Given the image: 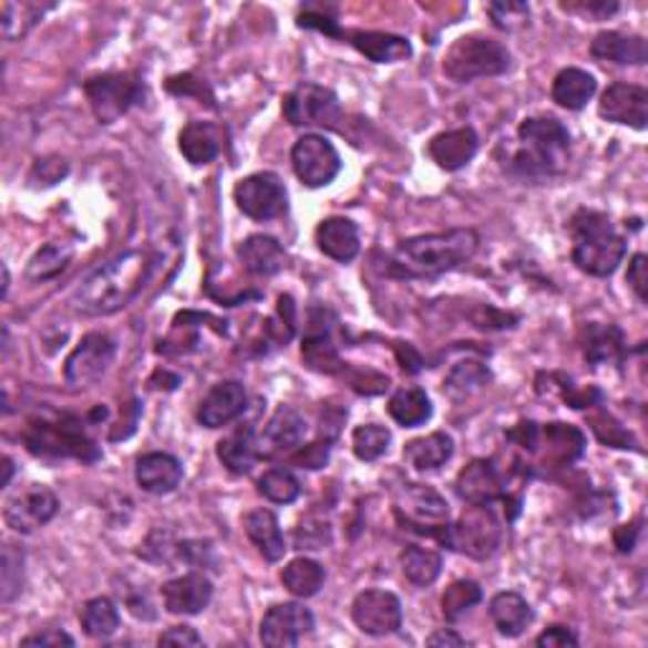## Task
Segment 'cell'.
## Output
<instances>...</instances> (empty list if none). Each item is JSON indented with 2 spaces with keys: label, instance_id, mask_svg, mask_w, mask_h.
<instances>
[{
  "label": "cell",
  "instance_id": "1",
  "mask_svg": "<svg viewBox=\"0 0 648 648\" xmlns=\"http://www.w3.org/2000/svg\"><path fill=\"white\" fill-rule=\"evenodd\" d=\"M479 234L474 228H451L441 234L405 238L388 259V271L401 279L441 277L474 259Z\"/></svg>",
  "mask_w": 648,
  "mask_h": 648
},
{
  "label": "cell",
  "instance_id": "2",
  "mask_svg": "<svg viewBox=\"0 0 648 648\" xmlns=\"http://www.w3.org/2000/svg\"><path fill=\"white\" fill-rule=\"evenodd\" d=\"M150 269H153L150 254L137 251V248L120 254L117 259L106 261L84 279L74 295L76 309L84 315L117 312L137 297L142 284L150 277Z\"/></svg>",
  "mask_w": 648,
  "mask_h": 648
},
{
  "label": "cell",
  "instance_id": "3",
  "mask_svg": "<svg viewBox=\"0 0 648 648\" xmlns=\"http://www.w3.org/2000/svg\"><path fill=\"white\" fill-rule=\"evenodd\" d=\"M573 264L590 277H610L626 256V238L606 213L583 208L570 218Z\"/></svg>",
  "mask_w": 648,
  "mask_h": 648
},
{
  "label": "cell",
  "instance_id": "4",
  "mask_svg": "<svg viewBox=\"0 0 648 648\" xmlns=\"http://www.w3.org/2000/svg\"><path fill=\"white\" fill-rule=\"evenodd\" d=\"M520 147L512 153V167L527 177L560 173L570 157V132L555 117H529L517 130Z\"/></svg>",
  "mask_w": 648,
  "mask_h": 648
},
{
  "label": "cell",
  "instance_id": "5",
  "mask_svg": "<svg viewBox=\"0 0 648 648\" xmlns=\"http://www.w3.org/2000/svg\"><path fill=\"white\" fill-rule=\"evenodd\" d=\"M510 64L512 56L502 41L486 35H461L443 56V74L456 84H469L484 76H500Z\"/></svg>",
  "mask_w": 648,
  "mask_h": 648
},
{
  "label": "cell",
  "instance_id": "6",
  "mask_svg": "<svg viewBox=\"0 0 648 648\" xmlns=\"http://www.w3.org/2000/svg\"><path fill=\"white\" fill-rule=\"evenodd\" d=\"M25 446L35 456L51 459H79L96 461L100 449L86 436L84 425L74 415H56V419L31 421L25 431Z\"/></svg>",
  "mask_w": 648,
  "mask_h": 648
},
{
  "label": "cell",
  "instance_id": "7",
  "mask_svg": "<svg viewBox=\"0 0 648 648\" xmlns=\"http://www.w3.org/2000/svg\"><path fill=\"white\" fill-rule=\"evenodd\" d=\"M84 94L92 106L94 117L100 124H112L117 122L122 114H127L130 106H135L142 96H145V89L137 74H130V71H112V74H100L92 76L84 84Z\"/></svg>",
  "mask_w": 648,
  "mask_h": 648
},
{
  "label": "cell",
  "instance_id": "8",
  "mask_svg": "<svg viewBox=\"0 0 648 648\" xmlns=\"http://www.w3.org/2000/svg\"><path fill=\"white\" fill-rule=\"evenodd\" d=\"M398 520L403 522L408 529L429 535L439 543L446 545L449 535V504L443 496L423 484H408L398 496Z\"/></svg>",
  "mask_w": 648,
  "mask_h": 648
},
{
  "label": "cell",
  "instance_id": "9",
  "mask_svg": "<svg viewBox=\"0 0 648 648\" xmlns=\"http://www.w3.org/2000/svg\"><path fill=\"white\" fill-rule=\"evenodd\" d=\"M281 112L295 127L335 130L342 122V106L332 89L315 82H301L284 96Z\"/></svg>",
  "mask_w": 648,
  "mask_h": 648
},
{
  "label": "cell",
  "instance_id": "10",
  "mask_svg": "<svg viewBox=\"0 0 648 648\" xmlns=\"http://www.w3.org/2000/svg\"><path fill=\"white\" fill-rule=\"evenodd\" d=\"M502 543V525L490 507L469 504L456 525H449L446 547L464 553L474 560H486Z\"/></svg>",
  "mask_w": 648,
  "mask_h": 648
},
{
  "label": "cell",
  "instance_id": "11",
  "mask_svg": "<svg viewBox=\"0 0 648 648\" xmlns=\"http://www.w3.org/2000/svg\"><path fill=\"white\" fill-rule=\"evenodd\" d=\"M238 210L251 220H274L287 213L289 195L281 177L274 173H254L234 188Z\"/></svg>",
  "mask_w": 648,
  "mask_h": 648
},
{
  "label": "cell",
  "instance_id": "12",
  "mask_svg": "<svg viewBox=\"0 0 648 648\" xmlns=\"http://www.w3.org/2000/svg\"><path fill=\"white\" fill-rule=\"evenodd\" d=\"M291 167L307 188H325L340 175L342 160L327 137L305 135L291 147Z\"/></svg>",
  "mask_w": 648,
  "mask_h": 648
},
{
  "label": "cell",
  "instance_id": "13",
  "mask_svg": "<svg viewBox=\"0 0 648 648\" xmlns=\"http://www.w3.org/2000/svg\"><path fill=\"white\" fill-rule=\"evenodd\" d=\"M117 354V342L104 332H89L82 337L74 352L66 358L64 378L71 388H89L100 380Z\"/></svg>",
  "mask_w": 648,
  "mask_h": 648
},
{
  "label": "cell",
  "instance_id": "14",
  "mask_svg": "<svg viewBox=\"0 0 648 648\" xmlns=\"http://www.w3.org/2000/svg\"><path fill=\"white\" fill-rule=\"evenodd\" d=\"M352 620L368 636L395 634L403 624L401 600L388 590H362L352 600Z\"/></svg>",
  "mask_w": 648,
  "mask_h": 648
},
{
  "label": "cell",
  "instance_id": "15",
  "mask_svg": "<svg viewBox=\"0 0 648 648\" xmlns=\"http://www.w3.org/2000/svg\"><path fill=\"white\" fill-rule=\"evenodd\" d=\"M312 610L301 606V603H279V606L266 610L259 636L271 648H291L299 644V638L312 634Z\"/></svg>",
  "mask_w": 648,
  "mask_h": 648
},
{
  "label": "cell",
  "instance_id": "16",
  "mask_svg": "<svg viewBox=\"0 0 648 648\" xmlns=\"http://www.w3.org/2000/svg\"><path fill=\"white\" fill-rule=\"evenodd\" d=\"M56 512H59L56 494L47 490V486H31V490H25L23 494H18L13 500L6 502L3 517L8 527L29 535V532L49 525V522L56 517Z\"/></svg>",
  "mask_w": 648,
  "mask_h": 648
},
{
  "label": "cell",
  "instance_id": "17",
  "mask_svg": "<svg viewBox=\"0 0 648 648\" xmlns=\"http://www.w3.org/2000/svg\"><path fill=\"white\" fill-rule=\"evenodd\" d=\"M598 114L614 124H628L634 130H646L648 122V92L638 84L616 82L600 96Z\"/></svg>",
  "mask_w": 648,
  "mask_h": 648
},
{
  "label": "cell",
  "instance_id": "18",
  "mask_svg": "<svg viewBox=\"0 0 648 648\" xmlns=\"http://www.w3.org/2000/svg\"><path fill=\"white\" fill-rule=\"evenodd\" d=\"M307 423L301 415L289 405H279L269 421H266L264 431L256 436L259 441V456L274 459L281 454L295 451L301 441H305Z\"/></svg>",
  "mask_w": 648,
  "mask_h": 648
},
{
  "label": "cell",
  "instance_id": "19",
  "mask_svg": "<svg viewBox=\"0 0 648 648\" xmlns=\"http://www.w3.org/2000/svg\"><path fill=\"white\" fill-rule=\"evenodd\" d=\"M456 494L466 504H479V507H492L496 500H507L502 474L486 459H474L472 464L461 469L456 476Z\"/></svg>",
  "mask_w": 648,
  "mask_h": 648
},
{
  "label": "cell",
  "instance_id": "20",
  "mask_svg": "<svg viewBox=\"0 0 648 648\" xmlns=\"http://www.w3.org/2000/svg\"><path fill=\"white\" fill-rule=\"evenodd\" d=\"M246 388L238 380L216 383L198 405V423L206 429H224L246 411Z\"/></svg>",
  "mask_w": 648,
  "mask_h": 648
},
{
  "label": "cell",
  "instance_id": "21",
  "mask_svg": "<svg viewBox=\"0 0 648 648\" xmlns=\"http://www.w3.org/2000/svg\"><path fill=\"white\" fill-rule=\"evenodd\" d=\"M163 603L167 614L195 616L206 610L213 600V583L203 573H188L163 585Z\"/></svg>",
  "mask_w": 648,
  "mask_h": 648
},
{
  "label": "cell",
  "instance_id": "22",
  "mask_svg": "<svg viewBox=\"0 0 648 648\" xmlns=\"http://www.w3.org/2000/svg\"><path fill=\"white\" fill-rule=\"evenodd\" d=\"M479 150V137L472 127H459L441 132L429 142V155L441 171H461L472 163Z\"/></svg>",
  "mask_w": 648,
  "mask_h": 648
},
{
  "label": "cell",
  "instance_id": "23",
  "mask_svg": "<svg viewBox=\"0 0 648 648\" xmlns=\"http://www.w3.org/2000/svg\"><path fill=\"white\" fill-rule=\"evenodd\" d=\"M135 479L150 494H171L183 482V464L173 454L153 451V454L137 459Z\"/></svg>",
  "mask_w": 648,
  "mask_h": 648
},
{
  "label": "cell",
  "instance_id": "24",
  "mask_svg": "<svg viewBox=\"0 0 648 648\" xmlns=\"http://www.w3.org/2000/svg\"><path fill=\"white\" fill-rule=\"evenodd\" d=\"M315 241L319 251L340 264H348L360 254V234L350 218H325L315 230Z\"/></svg>",
  "mask_w": 648,
  "mask_h": 648
},
{
  "label": "cell",
  "instance_id": "25",
  "mask_svg": "<svg viewBox=\"0 0 648 648\" xmlns=\"http://www.w3.org/2000/svg\"><path fill=\"white\" fill-rule=\"evenodd\" d=\"M580 350L590 366L620 362L626 354V337L616 325L590 322L580 330Z\"/></svg>",
  "mask_w": 648,
  "mask_h": 648
},
{
  "label": "cell",
  "instance_id": "26",
  "mask_svg": "<svg viewBox=\"0 0 648 648\" xmlns=\"http://www.w3.org/2000/svg\"><path fill=\"white\" fill-rule=\"evenodd\" d=\"M238 259H241L244 269L254 277H274L287 264V251L277 241V238L256 234L248 236L246 241L238 246Z\"/></svg>",
  "mask_w": 648,
  "mask_h": 648
},
{
  "label": "cell",
  "instance_id": "27",
  "mask_svg": "<svg viewBox=\"0 0 648 648\" xmlns=\"http://www.w3.org/2000/svg\"><path fill=\"white\" fill-rule=\"evenodd\" d=\"M539 443L553 466H570L585 451V433L570 423H547L539 429Z\"/></svg>",
  "mask_w": 648,
  "mask_h": 648
},
{
  "label": "cell",
  "instance_id": "28",
  "mask_svg": "<svg viewBox=\"0 0 648 648\" xmlns=\"http://www.w3.org/2000/svg\"><path fill=\"white\" fill-rule=\"evenodd\" d=\"M244 529L256 549L266 557L269 563H279L284 553H287V543H284L281 527L277 514L271 510H251L244 517Z\"/></svg>",
  "mask_w": 648,
  "mask_h": 648
},
{
  "label": "cell",
  "instance_id": "29",
  "mask_svg": "<svg viewBox=\"0 0 648 648\" xmlns=\"http://www.w3.org/2000/svg\"><path fill=\"white\" fill-rule=\"evenodd\" d=\"M348 39L352 47L362 53V56L376 61V64H395V61H405L413 53L408 39L395 33L354 31L348 35Z\"/></svg>",
  "mask_w": 648,
  "mask_h": 648
},
{
  "label": "cell",
  "instance_id": "30",
  "mask_svg": "<svg viewBox=\"0 0 648 648\" xmlns=\"http://www.w3.org/2000/svg\"><path fill=\"white\" fill-rule=\"evenodd\" d=\"M590 53L598 61H614V64H646V41L641 35H626L618 31H603L590 43Z\"/></svg>",
  "mask_w": 648,
  "mask_h": 648
},
{
  "label": "cell",
  "instance_id": "31",
  "mask_svg": "<svg viewBox=\"0 0 648 648\" xmlns=\"http://www.w3.org/2000/svg\"><path fill=\"white\" fill-rule=\"evenodd\" d=\"M216 454L230 474H248L259 461V441H256V433L251 425H241L234 433H228L226 439L218 441Z\"/></svg>",
  "mask_w": 648,
  "mask_h": 648
},
{
  "label": "cell",
  "instance_id": "32",
  "mask_svg": "<svg viewBox=\"0 0 648 648\" xmlns=\"http://www.w3.org/2000/svg\"><path fill=\"white\" fill-rule=\"evenodd\" d=\"M181 153L188 160L191 165H208L220 155V147H224V137H220V130L210 122H191L185 124L181 137Z\"/></svg>",
  "mask_w": 648,
  "mask_h": 648
},
{
  "label": "cell",
  "instance_id": "33",
  "mask_svg": "<svg viewBox=\"0 0 648 648\" xmlns=\"http://www.w3.org/2000/svg\"><path fill=\"white\" fill-rule=\"evenodd\" d=\"M490 614H492L496 631L507 638H517L525 634L532 624V618H535L529 603L522 598L520 593H512V590L496 593L490 603Z\"/></svg>",
  "mask_w": 648,
  "mask_h": 648
},
{
  "label": "cell",
  "instance_id": "34",
  "mask_svg": "<svg viewBox=\"0 0 648 648\" xmlns=\"http://www.w3.org/2000/svg\"><path fill=\"white\" fill-rule=\"evenodd\" d=\"M596 89H598L596 76L588 74V71H585V69L567 66V69L560 71V74L555 76V82H553V102L560 104L563 110L578 112V110H583V106L593 100V94H596Z\"/></svg>",
  "mask_w": 648,
  "mask_h": 648
},
{
  "label": "cell",
  "instance_id": "35",
  "mask_svg": "<svg viewBox=\"0 0 648 648\" xmlns=\"http://www.w3.org/2000/svg\"><path fill=\"white\" fill-rule=\"evenodd\" d=\"M451 454H454V439L443 431L429 433L423 439H413L403 449V459L413 469H419V472H433V469L446 464Z\"/></svg>",
  "mask_w": 648,
  "mask_h": 648
},
{
  "label": "cell",
  "instance_id": "36",
  "mask_svg": "<svg viewBox=\"0 0 648 648\" xmlns=\"http://www.w3.org/2000/svg\"><path fill=\"white\" fill-rule=\"evenodd\" d=\"M301 358L305 366L315 372H325V376H337L344 370V362L337 352V344L332 342L327 327H317L312 322V330L307 332L305 342H301Z\"/></svg>",
  "mask_w": 648,
  "mask_h": 648
},
{
  "label": "cell",
  "instance_id": "37",
  "mask_svg": "<svg viewBox=\"0 0 648 648\" xmlns=\"http://www.w3.org/2000/svg\"><path fill=\"white\" fill-rule=\"evenodd\" d=\"M388 413L398 425L403 429H415L431 419L433 405L431 398L425 395V390L421 388H401L393 398L388 401Z\"/></svg>",
  "mask_w": 648,
  "mask_h": 648
},
{
  "label": "cell",
  "instance_id": "38",
  "mask_svg": "<svg viewBox=\"0 0 648 648\" xmlns=\"http://www.w3.org/2000/svg\"><path fill=\"white\" fill-rule=\"evenodd\" d=\"M281 583L291 596L312 598L325 585V567L312 557H297L281 570Z\"/></svg>",
  "mask_w": 648,
  "mask_h": 648
},
{
  "label": "cell",
  "instance_id": "39",
  "mask_svg": "<svg viewBox=\"0 0 648 648\" xmlns=\"http://www.w3.org/2000/svg\"><path fill=\"white\" fill-rule=\"evenodd\" d=\"M401 567L403 575L419 588H429L439 580L443 560L436 549L421 547V545H408L401 553Z\"/></svg>",
  "mask_w": 648,
  "mask_h": 648
},
{
  "label": "cell",
  "instance_id": "40",
  "mask_svg": "<svg viewBox=\"0 0 648 648\" xmlns=\"http://www.w3.org/2000/svg\"><path fill=\"white\" fill-rule=\"evenodd\" d=\"M74 259V248L69 244H47L39 251L33 254V259L29 261V269H25V277L31 281H49L56 279L61 271Z\"/></svg>",
  "mask_w": 648,
  "mask_h": 648
},
{
  "label": "cell",
  "instance_id": "41",
  "mask_svg": "<svg viewBox=\"0 0 648 648\" xmlns=\"http://www.w3.org/2000/svg\"><path fill=\"white\" fill-rule=\"evenodd\" d=\"M79 620L89 638H110L120 628V610L110 598H92L86 600Z\"/></svg>",
  "mask_w": 648,
  "mask_h": 648
},
{
  "label": "cell",
  "instance_id": "42",
  "mask_svg": "<svg viewBox=\"0 0 648 648\" xmlns=\"http://www.w3.org/2000/svg\"><path fill=\"white\" fill-rule=\"evenodd\" d=\"M490 370H486V366H482V362L476 360H464L459 362V366H454V370L449 372L446 383H443V388H446L449 395L454 398H466L476 393V390H482L486 383H490Z\"/></svg>",
  "mask_w": 648,
  "mask_h": 648
},
{
  "label": "cell",
  "instance_id": "43",
  "mask_svg": "<svg viewBox=\"0 0 648 648\" xmlns=\"http://www.w3.org/2000/svg\"><path fill=\"white\" fill-rule=\"evenodd\" d=\"M256 490H259L264 500H269L274 504H291L301 494V484L289 469L277 466V469H269V472H264L259 484H256Z\"/></svg>",
  "mask_w": 648,
  "mask_h": 648
},
{
  "label": "cell",
  "instance_id": "44",
  "mask_svg": "<svg viewBox=\"0 0 648 648\" xmlns=\"http://www.w3.org/2000/svg\"><path fill=\"white\" fill-rule=\"evenodd\" d=\"M479 600H482V588H479V583H474V580H454L446 588V593L441 596L443 618L454 624V620H459L461 616H466Z\"/></svg>",
  "mask_w": 648,
  "mask_h": 648
},
{
  "label": "cell",
  "instance_id": "45",
  "mask_svg": "<svg viewBox=\"0 0 648 648\" xmlns=\"http://www.w3.org/2000/svg\"><path fill=\"white\" fill-rule=\"evenodd\" d=\"M390 431L385 425L366 423L352 431V451L360 461H378L390 446Z\"/></svg>",
  "mask_w": 648,
  "mask_h": 648
},
{
  "label": "cell",
  "instance_id": "46",
  "mask_svg": "<svg viewBox=\"0 0 648 648\" xmlns=\"http://www.w3.org/2000/svg\"><path fill=\"white\" fill-rule=\"evenodd\" d=\"M590 429L596 436L606 443V446H614V449H636V441L631 433H628L624 425H620L614 415L608 413H600V415H593L590 419Z\"/></svg>",
  "mask_w": 648,
  "mask_h": 648
},
{
  "label": "cell",
  "instance_id": "47",
  "mask_svg": "<svg viewBox=\"0 0 648 648\" xmlns=\"http://www.w3.org/2000/svg\"><path fill=\"white\" fill-rule=\"evenodd\" d=\"M348 380H350L352 390H358V393H362V395L383 393L390 383L385 376H378V372H372V370H354Z\"/></svg>",
  "mask_w": 648,
  "mask_h": 648
},
{
  "label": "cell",
  "instance_id": "48",
  "mask_svg": "<svg viewBox=\"0 0 648 648\" xmlns=\"http://www.w3.org/2000/svg\"><path fill=\"white\" fill-rule=\"evenodd\" d=\"M490 16L500 29H510L512 21H527L529 8L525 3H492Z\"/></svg>",
  "mask_w": 648,
  "mask_h": 648
},
{
  "label": "cell",
  "instance_id": "49",
  "mask_svg": "<svg viewBox=\"0 0 648 648\" xmlns=\"http://www.w3.org/2000/svg\"><path fill=\"white\" fill-rule=\"evenodd\" d=\"M66 173H69V165L64 163V160L47 157V160H39V163L33 165L31 181H41V185H53V183H59Z\"/></svg>",
  "mask_w": 648,
  "mask_h": 648
},
{
  "label": "cell",
  "instance_id": "50",
  "mask_svg": "<svg viewBox=\"0 0 648 648\" xmlns=\"http://www.w3.org/2000/svg\"><path fill=\"white\" fill-rule=\"evenodd\" d=\"M628 284L636 291V297L646 301L648 299V259L646 254H636L631 264H628V274H626Z\"/></svg>",
  "mask_w": 648,
  "mask_h": 648
},
{
  "label": "cell",
  "instance_id": "51",
  "mask_svg": "<svg viewBox=\"0 0 648 648\" xmlns=\"http://www.w3.org/2000/svg\"><path fill=\"white\" fill-rule=\"evenodd\" d=\"M330 439H325L307 446L305 451H299V454H295V464H299L301 469H322L327 459H330Z\"/></svg>",
  "mask_w": 648,
  "mask_h": 648
},
{
  "label": "cell",
  "instance_id": "52",
  "mask_svg": "<svg viewBox=\"0 0 648 648\" xmlns=\"http://www.w3.org/2000/svg\"><path fill=\"white\" fill-rule=\"evenodd\" d=\"M535 644L539 648H567V646H578V636L565 626H549L547 631L537 636Z\"/></svg>",
  "mask_w": 648,
  "mask_h": 648
},
{
  "label": "cell",
  "instance_id": "53",
  "mask_svg": "<svg viewBox=\"0 0 648 648\" xmlns=\"http://www.w3.org/2000/svg\"><path fill=\"white\" fill-rule=\"evenodd\" d=\"M160 646H200L203 638L191 626H173L157 638Z\"/></svg>",
  "mask_w": 648,
  "mask_h": 648
},
{
  "label": "cell",
  "instance_id": "54",
  "mask_svg": "<svg viewBox=\"0 0 648 648\" xmlns=\"http://www.w3.org/2000/svg\"><path fill=\"white\" fill-rule=\"evenodd\" d=\"M299 25L301 29H317L327 35H340V25H337L335 18H330L327 13H317V11H305L299 13Z\"/></svg>",
  "mask_w": 648,
  "mask_h": 648
},
{
  "label": "cell",
  "instance_id": "55",
  "mask_svg": "<svg viewBox=\"0 0 648 648\" xmlns=\"http://www.w3.org/2000/svg\"><path fill=\"white\" fill-rule=\"evenodd\" d=\"M21 646H43V648L47 646H74V638L64 631H59V628H49V631L25 636Z\"/></svg>",
  "mask_w": 648,
  "mask_h": 648
},
{
  "label": "cell",
  "instance_id": "56",
  "mask_svg": "<svg viewBox=\"0 0 648 648\" xmlns=\"http://www.w3.org/2000/svg\"><path fill=\"white\" fill-rule=\"evenodd\" d=\"M395 352H398V362H401V368L408 372H419L423 368V360L421 354L415 352L411 344H395Z\"/></svg>",
  "mask_w": 648,
  "mask_h": 648
},
{
  "label": "cell",
  "instance_id": "57",
  "mask_svg": "<svg viewBox=\"0 0 648 648\" xmlns=\"http://www.w3.org/2000/svg\"><path fill=\"white\" fill-rule=\"evenodd\" d=\"M636 535H638L636 525H626L616 529V547L620 549V553H631L636 545Z\"/></svg>",
  "mask_w": 648,
  "mask_h": 648
},
{
  "label": "cell",
  "instance_id": "58",
  "mask_svg": "<svg viewBox=\"0 0 648 648\" xmlns=\"http://www.w3.org/2000/svg\"><path fill=\"white\" fill-rule=\"evenodd\" d=\"M425 644L429 646H466V638H461L459 634L446 631V628H443V631L433 634Z\"/></svg>",
  "mask_w": 648,
  "mask_h": 648
},
{
  "label": "cell",
  "instance_id": "59",
  "mask_svg": "<svg viewBox=\"0 0 648 648\" xmlns=\"http://www.w3.org/2000/svg\"><path fill=\"white\" fill-rule=\"evenodd\" d=\"M578 8H580V11H585V13H596L600 18H606V16L618 11V3H583Z\"/></svg>",
  "mask_w": 648,
  "mask_h": 648
},
{
  "label": "cell",
  "instance_id": "60",
  "mask_svg": "<svg viewBox=\"0 0 648 648\" xmlns=\"http://www.w3.org/2000/svg\"><path fill=\"white\" fill-rule=\"evenodd\" d=\"M11 476H13V461H11V456H6L3 459V490L8 484H11Z\"/></svg>",
  "mask_w": 648,
  "mask_h": 648
},
{
  "label": "cell",
  "instance_id": "61",
  "mask_svg": "<svg viewBox=\"0 0 648 648\" xmlns=\"http://www.w3.org/2000/svg\"><path fill=\"white\" fill-rule=\"evenodd\" d=\"M8 287H11V277H8V269L3 266V297L8 295Z\"/></svg>",
  "mask_w": 648,
  "mask_h": 648
}]
</instances>
